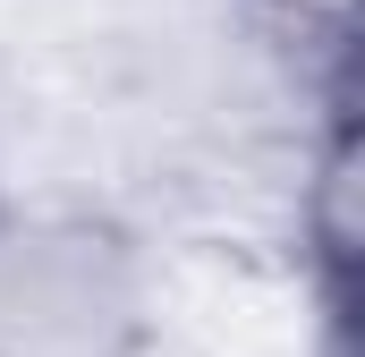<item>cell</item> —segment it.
Returning a JSON list of instances; mask_svg holds the SVG:
<instances>
[{"label":"cell","mask_w":365,"mask_h":357,"mask_svg":"<svg viewBox=\"0 0 365 357\" xmlns=\"http://www.w3.org/2000/svg\"><path fill=\"white\" fill-rule=\"evenodd\" d=\"M153 264L145 238L93 204L0 196V357H145Z\"/></svg>","instance_id":"cell-1"},{"label":"cell","mask_w":365,"mask_h":357,"mask_svg":"<svg viewBox=\"0 0 365 357\" xmlns=\"http://www.w3.org/2000/svg\"><path fill=\"white\" fill-rule=\"evenodd\" d=\"M272 9L289 26H331V34H340V17H349V0H272Z\"/></svg>","instance_id":"cell-2"},{"label":"cell","mask_w":365,"mask_h":357,"mask_svg":"<svg viewBox=\"0 0 365 357\" xmlns=\"http://www.w3.org/2000/svg\"><path fill=\"white\" fill-rule=\"evenodd\" d=\"M0 196H9V178H0Z\"/></svg>","instance_id":"cell-3"}]
</instances>
